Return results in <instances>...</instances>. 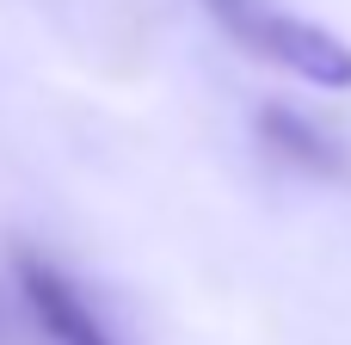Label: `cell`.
Returning <instances> with one entry per match:
<instances>
[{"label": "cell", "mask_w": 351, "mask_h": 345, "mask_svg": "<svg viewBox=\"0 0 351 345\" xmlns=\"http://www.w3.org/2000/svg\"><path fill=\"white\" fill-rule=\"evenodd\" d=\"M12 272H19V296H25V315L37 321V333L56 345H111L105 340V327H99V315L86 309V296L49 265V259H37V253H19L12 259Z\"/></svg>", "instance_id": "cell-1"}, {"label": "cell", "mask_w": 351, "mask_h": 345, "mask_svg": "<svg viewBox=\"0 0 351 345\" xmlns=\"http://www.w3.org/2000/svg\"><path fill=\"white\" fill-rule=\"evenodd\" d=\"M259 142H265L278 160H290V167L315 173V179H339V173H346L339 142H333L321 123H308L296 105H265V111H259Z\"/></svg>", "instance_id": "cell-2"}, {"label": "cell", "mask_w": 351, "mask_h": 345, "mask_svg": "<svg viewBox=\"0 0 351 345\" xmlns=\"http://www.w3.org/2000/svg\"><path fill=\"white\" fill-rule=\"evenodd\" d=\"M0 345H6V315H0Z\"/></svg>", "instance_id": "cell-3"}]
</instances>
